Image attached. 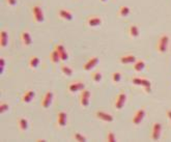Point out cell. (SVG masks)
Here are the masks:
<instances>
[{
    "label": "cell",
    "instance_id": "1",
    "mask_svg": "<svg viewBox=\"0 0 171 142\" xmlns=\"http://www.w3.org/2000/svg\"><path fill=\"white\" fill-rule=\"evenodd\" d=\"M169 44V37L167 34H163L160 37V39H158V43H157V51L159 53H164L166 52L167 48H168Z\"/></svg>",
    "mask_w": 171,
    "mask_h": 142
},
{
    "label": "cell",
    "instance_id": "2",
    "mask_svg": "<svg viewBox=\"0 0 171 142\" xmlns=\"http://www.w3.org/2000/svg\"><path fill=\"white\" fill-rule=\"evenodd\" d=\"M31 15H32V18L34 20V22L36 23H41L44 22V13H43V9L39 5H33L31 7Z\"/></svg>",
    "mask_w": 171,
    "mask_h": 142
},
{
    "label": "cell",
    "instance_id": "3",
    "mask_svg": "<svg viewBox=\"0 0 171 142\" xmlns=\"http://www.w3.org/2000/svg\"><path fill=\"white\" fill-rule=\"evenodd\" d=\"M132 82L135 84V85L142 86L146 91H150V86H152V83H150V80L144 79V78L135 77V78H133V79H132Z\"/></svg>",
    "mask_w": 171,
    "mask_h": 142
},
{
    "label": "cell",
    "instance_id": "4",
    "mask_svg": "<svg viewBox=\"0 0 171 142\" xmlns=\"http://www.w3.org/2000/svg\"><path fill=\"white\" fill-rule=\"evenodd\" d=\"M145 112H146V110H145V108H143V107L140 108V109H138L136 112H135V114L133 115V118H132L133 125L138 126L139 123L143 120V118H144V116H145Z\"/></svg>",
    "mask_w": 171,
    "mask_h": 142
},
{
    "label": "cell",
    "instance_id": "5",
    "mask_svg": "<svg viewBox=\"0 0 171 142\" xmlns=\"http://www.w3.org/2000/svg\"><path fill=\"white\" fill-rule=\"evenodd\" d=\"M127 100V95L124 91H120L118 95H116V99L114 101V107L116 110H120L121 108L124 107V103Z\"/></svg>",
    "mask_w": 171,
    "mask_h": 142
},
{
    "label": "cell",
    "instance_id": "6",
    "mask_svg": "<svg viewBox=\"0 0 171 142\" xmlns=\"http://www.w3.org/2000/svg\"><path fill=\"white\" fill-rule=\"evenodd\" d=\"M89 99H90V91L88 89H83L81 90L80 95V105L81 107L86 108L89 105Z\"/></svg>",
    "mask_w": 171,
    "mask_h": 142
},
{
    "label": "cell",
    "instance_id": "7",
    "mask_svg": "<svg viewBox=\"0 0 171 142\" xmlns=\"http://www.w3.org/2000/svg\"><path fill=\"white\" fill-rule=\"evenodd\" d=\"M52 100H53V91L51 90H48L47 93L44 95L43 99L41 101V106L44 108V109H47L50 104L52 103Z\"/></svg>",
    "mask_w": 171,
    "mask_h": 142
},
{
    "label": "cell",
    "instance_id": "8",
    "mask_svg": "<svg viewBox=\"0 0 171 142\" xmlns=\"http://www.w3.org/2000/svg\"><path fill=\"white\" fill-rule=\"evenodd\" d=\"M95 116H97V118L101 119L103 121H106V123H112L114 120V117L110 113H107V112L102 111V110H97L95 112Z\"/></svg>",
    "mask_w": 171,
    "mask_h": 142
},
{
    "label": "cell",
    "instance_id": "9",
    "mask_svg": "<svg viewBox=\"0 0 171 142\" xmlns=\"http://www.w3.org/2000/svg\"><path fill=\"white\" fill-rule=\"evenodd\" d=\"M99 61H100V59H99L97 56H92V57H90V58L84 63L83 70H84V71H90L91 69H93V67L99 63Z\"/></svg>",
    "mask_w": 171,
    "mask_h": 142
},
{
    "label": "cell",
    "instance_id": "10",
    "mask_svg": "<svg viewBox=\"0 0 171 142\" xmlns=\"http://www.w3.org/2000/svg\"><path fill=\"white\" fill-rule=\"evenodd\" d=\"M67 115L64 111H59L57 113V117H56V125L58 128H63L67 123Z\"/></svg>",
    "mask_w": 171,
    "mask_h": 142
},
{
    "label": "cell",
    "instance_id": "11",
    "mask_svg": "<svg viewBox=\"0 0 171 142\" xmlns=\"http://www.w3.org/2000/svg\"><path fill=\"white\" fill-rule=\"evenodd\" d=\"M161 132H162V126L159 123H155L152 128V140H158L161 136Z\"/></svg>",
    "mask_w": 171,
    "mask_h": 142
},
{
    "label": "cell",
    "instance_id": "12",
    "mask_svg": "<svg viewBox=\"0 0 171 142\" xmlns=\"http://www.w3.org/2000/svg\"><path fill=\"white\" fill-rule=\"evenodd\" d=\"M54 48L56 49V51L58 52L59 57H60V60L64 61V60H67V59L69 58V54H67V50H65L64 46H63L61 43L56 44Z\"/></svg>",
    "mask_w": 171,
    "mask_h": 142
},
{
    "label": "cell",
    "instance_id": "13",
    "mask_svg": "<svg viewBox=\"0 0 171 142\" xmlns=\"http://www.w3.org/2000/svg\"><path fill=\"white\" fill-rule=\"evenodd\" d=\"M85 88L84 83L81 81H74L72 82L69 85V93H76V91H80L83 90Z\"/></svg>",
    "mask_w": 171,
    "mask_h": 142
},
{
    "label": "cell",
    "instance_id": "14",
    "mask_svg": "<svg viewBox=\"0 0 171 142\" xmlns=\"http://www.w3.org/2000/svg\"><path fill=\"white\" fill-rule=\"evenodd\" d=\"M102 18L100 17V16H90V17H88V19H87L86 23L88 26H90V27H97V26L101 25L102 24Z\"/></svg>",
    "mask_w": 171,
    "mask_h": 142
},
{
    "label": "cell",
    "instance_id": "15",
    "mask_svg": "<svg viewBox=\"0 0 171 142\" xmlns=\"http://www.w3.org/2000/svg\"><path fill=\"white\" fill-rule=\"evenodd\" d=\"M21 42L25 47H28L31 45V35L28 30H24L21 33Z\"/></svg>",
    "mask_w": 171,
    "mask_h": 142
},
{
    "label": "cell",
    "instance_id": "16",
    "mask_svg": "<svg viewBox=\"0 0 171 142\" xmlns=\"http://www.w3.org/2000/svg\"><path fill=\"white\" fill-rule=\"evenodd\" d=\"M33 97H34V91H33L32 89H27V90L22 95L21 101L25 104L30 103L31 100L33 99Z\"/></svg>",
    "mask_w": 171,
    "mask_h": 142
},
{
    "label": "cell",
    "instance_id": "17",
    "mask_svg": "<svg viewBox=\"0 0 171 142\" xmlns=\"http://www.w3.org/2000/svg\"><path fill=\"white\" fill-rule=\"evenodd\" d=\"M7 43H9V34H7L5 29H1V31H0V47L3 49L7 46Z\"/></svg>",
    "mask_w": 171,
    "mask_h": 142
},
{
    "label": "cell",
    "instance_id": "18",
    "mask_svg": "<svg viewBox=\"0 0 171 142\" xmlns=\"http://www.w3.org/2000/svg\"><path fill=\"white\" fill-rule=\"evenodd\" d=\"M58 16H59V18H61L62 20H65V21H71V20H73V15H72V13L64 9H59Z\"/></svg>",
    "mask_w": 171,
    "mask_h": 142
},
{
    "label": "cell",
    "instance_id": "19",
    "mask_svg": "<svg viewBox=\"0 0 171 142\" xmlns=\"http://www.w3.org/2000/svg\"><path fill=\"white\" fill-rule=\"evenodd\" d=\"M119 60L122 65H130V63H134L136 61V57L132 54H127V55L121 56Z\"/></svg>",
    "mask_w": 171,
    "mask_h": 142
},
{
    "label": "cell",
    "instance_id": "20",
    "mask_svg": "<svg viewBox=\"0 0 171 142\" xmlns=\"http://www.w3.org/2000/svg\"><path fill=\"white\" fill-rule=\"evenodd\" d=\"M128 31H129V34H130V37H133V39L139 37V27L136 25V24H132V25H130Z\"/></svg>",
    "mask_w": 171,
    "mask_h": 142
},
{
    "label": "cell",
    "instance_id": "21",
    "mask_svg": "<svg viewBox=\"0 0 171 142\" xmlns=\"http://www.w3.org/2000/svg\"><path fill=\"white\" fill-rule=\"evenodd\" d=\"M130 13H131L130 7L127 6V5H120L118 7V11H117V14L120 17H127V16L130 15Z\"/></svg>",
    "mask_w": 171,
    "mask_h": 142
},
{
    "label": "cell",
    "instance_id": "22",
    "mask_svg": "<svg viewBox=\"0 0 171 142\" xmlns=\"http://www.w3.org/2000/svg\"><path fill=\"white\" fill-rule=\"evenodd\" d=\"M18 127H19L20 131L22 132L26 131L27 128H28V121H27V119L24 118V117H20L18 119Z\"/></svg>",
    "mask_w": 171,
    "mask_h": 142
},
{
    "label": "cell",
    "instance_id": "23",
    "mask_svg": "<svg viewBox=\"0 0 171 142\" xmlns=\"http://www.w3.org/2000/svg\"><path fill=\"white\" fill-rule=\"evenodd\" d=\"M39 65V58L37 56H31L30 58H29V61H28V65L30 69H36L37 65Z\"/></svg>",
    "mask_w": 171,
    "mask_h": 142
},
{
    "label": "cell",
    "instance_id": "24",
    "mask_svg": "<svg viewBox=\"0 0 171 142\" xmlns=\"http://www.w3.org/2000/svg\"><path fill=\"white\" fill-rule=\"evenodd\" d=\"M50 60L52 63H57L59 60H60V57H59V54L58 52L56 51V49H53L50 53Z\"/></svg>",
    "mask_w": 171,
    "mask_h": 142
},
{
    "label": "cell",
    "instance_id": "25",
    "mask_svg": "<svg viewBox=\"0 0 171 142\" xmlns=\"http://www.w3.org/2000/svg\"><path fill=\"white\" fill-rule=\"evenodd\" d=\"M145 67V62L144 60H136L134 62V65H133V69H134L135 72H141Z\"/></svg>",
    "mask_w": 171,
    "mask_h": 142
},
{
    "label": "cell",
    "instance_id": "26",
    "mask_svg": "<svg viewBox=\"0 0 171 142\" xmlns=\"http://www.w3.org/2000/svg\"><path fill=\"white\" fill-rule=\"evenodd\" d=\"M90 79L92 80L93 82H95V83H97V82H100L101 80H102V73H101L100 71L93 72V73L90 75Z\"/></svg>",
    "mask_w": 171,
    "mask_h": 142
},
{
    "label": "cell",
    "instance_id": "27",
    "mask_svg": "<svg viewBox=\"0 0 171 142\" xmlns=\"http://www.w3.org/2000/svg\"><path fill=\"white\" fill-rule=\"evenodd\" d=\"M111 80H112V82H114V83H118L121 80L120 72H113V73L111 74Z\"/></svg>",
    "mask_w": 171,
    "mask_h": 142
},
{
    "label": "cell",
    "instance_id": "28",
    "mask_svg": "<svg viewBox=\"0 0 171 142\" xmlns=\"http://www.w3.org/2000/svg\"><path fill=\"white\" fill-rule=\"evenodd\" d=\"M73 138L75 139V141H78V142L86 141V137H85V136H83L81 133H79V132H74Z\"/></svg>",
    "mask_w": 171,
    "mask_h": 142
},
{
    "label": "cell",
    "instance_id": "29",
    "mask_svg": "<svg viewBox=\"0 0 171 142\" xmlns=\"http://www.w3.org/2000/svg\"><path fill=\"white\" fill-rule=\"evenodd\" d=\"M61 72H62L65 76H69V77L73 75V70H72L69 65H61Z\"/></svg>",
    "mask_w": 171,
    "mask_h": 142
},
{
    "label": "cell",
    "instance_id": "30",
    "mask_svg": "<svg viewBox=\"0 0 171 142\" xmlns=\"http://www.w3.org/2000/svg\"><path fill=\"white\" fill-rule=\"evenodd\" d=\"M106 140L108 142H114L116 141V137H115L114 133L111 131H108L107 132V135H106Z\"/></svg>",
    "mask_w": 171,
    "mask_h": 142
},
{
    "label": "cell",
    "instance_id": "31",
    "mask_svg": "<svg viewBox=\"0 0 171 142\" xmlns=\"http://www.w3.org/2000/svg\"><path fill=\"white\" fill-rule=\"evenodd\" d=\"M9 104L4 103V102H1V103H0V113H1V114L5 113V112L9 110Z\"/></svg>",
    "mask_w": 171,
    "mask_h": 142
},
{
    "label": "cell",
    "instance_id": "32",
    "mask_svg": "<svg viewBox=\"0 0 171 142\" xmlns=\"http://www.w3.org/2000/svg\"><path fill=\"white\" fill-rule=\"evenodd\" d=\"M6 3L9 6H15L17 4V0H6Z\"/></svg>",
    "mask_w": 171,
    "mask_h": 142
},
{
    "label": "cell",
    "instance_id": "33",
    "mask_svg": "<svg viewBox=\"0 0 171 142\" xmlns=\"http://www.w3.org/2000/svg\"><path fill=\"white\" fill-rule=\"evenodd\" d=\"M0 63H1V73H3V70H4V59L3 58L0 59Z\"/></svg>",
    "mask_w": 171,
    "mask_h": 142
},
{
    "label": "cell",
    "instance_id": "34",
    "mask_svg": "<svg viewBox=\"0 0 171 142\" xmlns=\"http://www.w3.org/2000/svg\"><path fill=\"white\" fill-rule=\"evenodd\" d=\"M166 114H167V117L171 120V110H168V111L166 112Z\"/></svg>",
    "mask_w": 171,
    "mask_h": 142
},
{
    "label": "cell",
    "instance_id": "35",
    "mask_svg": "<svg viewBox=\"0 0 171 142\" xmlns=\"http://www.w3.org/2000/svg\"><path fill=\"white\" fill-rule=\"evenodd\" d=\"M101 2H105V1H106V0H100Z\"/></svg>",
    "mask_w": 171,
    "mask_h": 142
}]
</instances>
